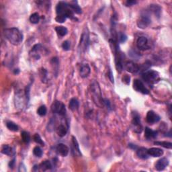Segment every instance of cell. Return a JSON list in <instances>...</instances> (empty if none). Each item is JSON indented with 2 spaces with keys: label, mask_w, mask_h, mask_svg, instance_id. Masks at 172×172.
Masks as SVG:
<instances>
[{
  "label": "cell",
  "mask_w": 172,
  "mask_h": 172,
  "mask_svg": "<svg viewBox=\"0 0 172 172\" xmlns=\"http://www.w3.org/2000/svg\"><path fill=\"white\" fill-rule=\"evenodd\" d=\"M158 132L156 131H153L152 129L149 128V127H146L145 131H144V137L146 139L150 141L152 139H155L157 136Z\"/></svg>",
  "instance_id": "cell-17"
},
{
  "label": "cell",
  "mask_w": 172,
  "mask_h": 172,
  "mask_svg": "<svg viewBox=\"0 0 172 172\" xmlns=\"http://www.w3.org/2000/svg\"><path fill=\"white\" fill-rule=\"evenodd\" d=\"M21 137L25 143L28 144L30 141V135L26 131H22L21 133Z\"/></svg>",
  "instance_id": "cell-32"
},
{
  "label": "cell",
  "mask_w": 172,
  "mask_h": 172,
  "mask_svg": "<svg viewBox=\"0 0 172 172\" xmlns=\"http://www.w3.org/2000/svg\"><path fill=\"white\" fill-rule=\"evenodd\" d=\"M15 160H16V159H12V160L10 161V162H9V167L10 168H12V169H13L14 167V165H15Z\"/></svg>",
  "instance_id": "cell-47"
},
{
  "label": "cell",
  "mask_w": 172,
  "mask_h": 172,
  "mask_svg": "<svg viewBox=\"0 0 172 172\" xmlns=\"http://www.w3.org/2000/svg\"><path fill=\"white\" fill-rule=\"evenodd\" d=\"M56 151L59 155H61L62 157H66L67 156V155L69 154V149L68 147L65 145V144L60 143L57 146Z\"/></svg>",
  "instance_id": "cell-15"
},
{
  "label": "cell",
  "mask_w": 172,
  "mask_h": 172,
  "mask_svg": "<svg viewBox=\"0 0 172 172\" xmlns=\"http://www.w3.org/2000/svg\"><path fill=\"white\" fill-rule=\"evenodd\" d=\"M6 126L7 128L9 129V131H14V132H16L18 131V126L16 124H15L13 122H11V121H8L6 123Z\"/></svg>",
  "instance_id": "cell-30"
},
{
  "label": "cell",
  "mask_w": 172,
  "mask_h": 172,
  "mask_svg": "<svg viewBox=\"0 0 172 172\" xmlns=\"http://www.w3.org/2000/svg\"><path fill=\"white\" fill-rule=\"evenodd\" d=\"M136 155L140 159H147L149 158V154L147 153V149L144 147L137 148Z\"/></svg>",
  "instance_id": "cell-20"
},
{
  "label": "cell",
  "mask_w": 172,
  "mask_h": 172,
  "mask_svg": "<svg viewBox=\"0 0 172 172\" xmlns=\"http://www.w3.org/2000/svg\"><path fill=\"white\" fill-rule=\"evenodd\" d=\"M89 43V32L88 30V29L86 28L81 34L80 41H79V44L78 46L79 53H83V52L86 51L87 49L88 48Z\"/></svg>",
  "instance_id": "cell-6"
},
{
  "label": "cell",
  "mask_w": 172,
  "mask_h": 172,
  "mask_svg": "<svg viewBox=\"0 0 172 172\" xmlns=\"http://www.w3.org/2000/svg\"><path fill=\"white\" fill-rule=\"evenodd\" d=\"M67 128L66 126L63 125V124H59V125L56 128V132L57 134H58V136L60 137H63L67 134Z\"/></svg>",
  "instance_id": "cell-22"
},
{
  "label": "cell",
  "mask_w": 172,
  "mask_h": 172,
  "mask_svg": "<svg viewBox=\"0 0 172 172\" xmlns=\"http://www.w3.org/2000/svg\"><path fill=\"white\" fill-rule=\"evenodd\" d=\"M41 78L42 83H46L48 81V72L45 69L42 68L41 70Z\"/></svg>",
  "instance_id": "cell-31"
},
{
  "label": "cell",
  "mask_w": 172,
  "mask_h": 172,
  "mask_svg": "<svg viewBox=\"0 0 172 172\" xmlns=\"http://www.w3.org/2000/svg\"><path fill=\"white\" fill-rule=\"evenodd\" d=\"M52 168H53L52 163H51V161L49 160L44 161L39 165V169H41V171H43L50 170V169H52Z\"/></svg>",
  "instance_id": "cell-23"
},
{
  "label": "cell",
  "mask_w": 172,
  "mask_h": 172,
  "mask_svg": "<svg viewBox=\"0 0 172 172\" xmlns=\"http://www.w3.org/2000/svg\"><path fill=\"white\" fill-rule=\"evenodd\" d=\"M19 69H15V71H14V73H16V74H18L19 73Z\"/></svg>",
  "instance_id": "cell-50"
},
{
  "label": "cell",
  "mask_w": 172,
  "mask_h": 172,
  "mask_svg": "<svg viewBox=\"0 0 172 172\" xmlns=\"http://www.w3.org/2000/svg\"><path fill=\"white\" fill-rule=\"evenodd\" d=\"M41 49H42L41 44H38L34 45L30 52V54H32V57H34V58L36 60H38L40 59V57H41V55H40L39 54V51H41Z\"/></svg>",
  "instance_id": "cell-21"
},
{
  "label": "cell",
  "mask_w": 172,
  "mask_h": 172,
  "mask_svg": "<svg viewBox=\"0 0 172 172\" xmlns=\"http://www.w3.org/2000/svg\"><path fill=\"white\" fill-rule=\"evenodd\" d=\"M4 36L12 44L18 46L23 41L24 36L22 32L16 28H7L4 30Z\"/></svg>",
  "instance_id": "cell-1"
},
{
  "label": "cell",
  "mask_w": 172,
  "mask_h": 172,
  "mask_svg": "<svg viewBox=\"0 0 172 172\" xmlns=\"http://www.w3.org/2000/svg\"><path fill=\"white\" fill-rule=\"evenodd\" d=\"M149 9L150 10L154 13V14L157 17V18H159L161 15V8L159 7L158 5H150V7H149Z\"/></svg>",
  "instance_id": "cell-27"
},
{
  "label": "cell",
  "mask_w": 172,
  "mask_h": 172,
  "mask_svg": "<svg viewBox=\"0 0 172 172\" xmlns=\"http://www.w3.org/2000/svg\"><path fill=\"white\" fill-rule=\"evenodd\" d=\"M122 81L124 83H125L126 85H129L131 81V77L128 75H124L123 77V79H122Z\"/></svg>",
  "instance_id": "cell-41"
},
{
  "label": "cell",
  "mask_w": 172,
  "mask_h": 172,
  "mask_svg": "<svg viewBox=\"0 0 172 172\" xmlns=\"http://www.w3.org/2000/svg\"><path fill=\"white\" fill-rule=\"evenodd\" d=\"M47 112V109L46 107L44 105H42L41 106H40L39 108L37 110V113L39 116H45Z\"/></svg>",
  "instance_id": "cell-35"
},
{
  "label": "cell",
  "mask_w": 172,
  "mask_h": 172,
  "mask_svg": "<svg viewBox=\"0 0 172 172\" xmlns=\"http://www.w3.org/2000/svg\"><path fill=\"white\" fill-rule=\"evenodd\" d=\"M42 153H43V152H42V150L40 147L36 146L34 148L33 154L36 157H41L42 155Z\"/></svg>",
  "instance_id": "cell-37"
},
{
  "label": "cell",
  "mask_w": 172,
  "mask_h": 172,
  "mask_svg": "<svg viewBox=\"0 0 172 172\" xmlns=\"http://www.w3.org/2000/svg\"><path fill=\"white\" fill-rule=\"evenodd\" d=\"M137 2L136 1H134V0H128V1H126L125 2V5L126 6H134V5L137 4Z\"/></svg>",
  "instance_id": "cell-43"
},
{
  "label": "cell",
  "mask_w": 172,
  "mask_h": 172,
  "mask_svg": "<svg viewBox=\"0 0 172 172\" xmlns=\"http://www.w3.org/2000/svg\"><path fill=\"white\" fill-rule=\"evenodd\" d=\"M90 92L93 101L97 106L102 108L104 106V98H102V91L98 82L94 80L90 83Z\"/></svg>",
  "instance_id": "cell-2"
},
{
  "label": "cell",
  "mask_w": 172,
  "mask_h": 172,
  "mask_svg": "<svg viewBox=\"0 0 172 172\" xmlns=\"http://www.w3.org/2000/svg\"><path fill=\"white\" fill-rule=\"evenodd\" d=\"M126 70L131 73H136L139 71V66L133 61H126L124 65Z\"/></svg>",
  "instance_id": "cell-13"
},
{
  "label": "cell",
  "mask_w": 172,
  "mask_h": 172,
  "mask_svg": "<svg viewBox=\"0 0 172 172\" xmlns=\"http://www.w3.org/2000/svg\"><path fill=\"white\" fill-rule=\"evenodd\" d=\"M70 42H69L68 41H65L63 42L62 44V48L63 49L64 51H69L70 49Z\"/></svg>",
  "instance_id": "cell-39"
},
{
  "label": "cell",
  "mask_w": 172,
  "mask_h": 172,
  "mask_svg": "<svg viewBox=\"0 0 172 172\" xmlns=\"http://www.w3.org/2000/svg\"><path fill=\"white\" fill-rule=\"evenodd\" d=\"M108 77H109L110 80V81L112 82V83H114V81L113 73H112V72L111 69H110V70H109V72H108Z\"/></svg>",
  "instance_id": "cell-45"
},
{
  "label": "cell",
  "mask_w": 172,
  "mask_h": 172,
  "mask_svg": "<svg viewBox=\"0 0 172 172\" xmlns=\"http://www.w3.org/2000/svg\"><path fill=\"white\" fill-rule=\"evenodd\" d=\"M51 111L53 113L64 116L66 114V108L63 103L60 101H54L51 106Z\"/></svg>",
  "instance_id": "cell-7"
},
{
  "label": "cell",
  "mask_w": 172,
  "mask_h": 172,
  "mask_svg": "<svg viewBox=\"0 0 172 172\" xmlns=\"http://www.w3.org/2000/svg\"><path fill=\"white\" fill-rule=\"evenodd\" d=\"M118 40L119 42L121 43H124L127 41V36L124 33H120L118 35Z\"/></svg>",
  "instance_id": "cell-38"
},
{
  "label": "cell",
  "mask_w": 172,
  "mask_h": 172,
  "mask_svg": "<svg viewBox=\"0 0 172 172\" xmlns=\"http://www.w3.org/2000/svg\"><path fill=\"white\" fill-rule=\"evenodd\" d=\"M67 19V18L66 16H57L56 18H55V20L57 21V22H59V23H63L66 21V20Z\"/></svg>",
  "instance_id": "cell-40"
},
{
  "label": "cell",
  "mask_w": 172,
  "mask_h": 172,
  "mask_svg": "<svg viewBox=\"0 0 172 172\" xmlns=\"http://www.w3.org/2000/svg\"><path fill=\"white\" fill-rule=\"evenodd\" d=\"M69 6L70 7V8L72 9L74 13L77 14H81V8L77 4V1H71L69 4Z\"/></svg>",
  "instance_id": "cell-24"
},
{
  "label": "cell",
  "mask_w": 172,
  "mask_h": 172,
  "mask_svg": "<svg viewBox=\"0 0 172 172\" xmlns=\"http://www.w3.org/2000/svg\"><path fill=\"white\" fill-rule=\"evenodd\" d=\"M71 150L72 153L74 155L77 157H81V153L79 149V145L78 142H77V139L74 136H72V141H71Z\"/></svg>",
  "instance_id": "cell-14"
},
{
  "label": "cell",
  "mask_w": 172,
  "mask_h": 172,
  "mask_svg": "<svg viewBox=\"0 0 172 172\" xmlns=\"http://www.w3.org/2000/svg\"><path fill=\"white\" fill-rule=\"evenodd\" d=\"M133 88L136 91L140 92L143 94H149V91L147 88L144 86V83L139 79H134L133 81Z\"/></svg>",
  "instance_id": "cell-10"
},
{
  "label": "cell",
  "mask_w": 172,
  "mask_h": 172,
  "mask_svg": "<svg viewBox=\"0 0 172 172\" xmlns=\"http://www.w3.org/2000/svg\"><path fill=\"white\" fill-rule=\"evenodd\" d=\"M57 16H64L67 18H73L74 12L72 11L69 4L65 1H59L56 7Z\"/></svg>",
  "instance_id": "cell-4"
},
{
  "label": "cell",
  "mask_w": 172,
  "mask_h": 172,
  "mask_svg": "<svg viewBox=\"0 0 172 172\" xmlns=\"http://www.w3.org/2000/svg\"><path fill=\"white\" fill-rule=\"evenodd\" d=\"M56 126V120L55 118H52L48 123V126H47V130L49 132H52L54 130Z\"/></svg>",
  "instance_id": "cell-34"
},
{
  "label": "cell",
  "mask_w": 172,
  "mask_h": 172,
  "mask_svg": "<svg viewBox=\"0 0 172 172\" xmlns=\"http://www.w3.org/2000/svg\"><path fill=\"white\" fill-rule=\"evenodd\" d=\"M132 115H133L132 124L133 126L134 131L136 133H141L143 131V126H142L141 122V116L136 112H133Z\"/></svg>",
  "instance_id": "cell-8"
},
{
  "label": "cell",
  "mask_w": 172,
  "mask_h": 172,
  "mask_svg": "<svg viewBox=\"0 0 172 172\" xmlns=\"http://www.w3.org/2000/svg\"><path fill=\"white\" fill-rule=\"evenodd\" d=\"M110 44V46L112 48V50L114 52V57H115V63H116V67L117 71H118L119 73L123 71V53L120 50V47L117 42L116 41H114L113 39H110L109 41Z\"/></svg>",
  "instance_id": "cell-3"
},
{
  "label": "cell",
  "mask_w": 172,
  "mask_h": 172,
  "mask_svg": "<svg viewBox=\"0 0 172 172\" xmlns=\"http://www.w3.org/2000/svg\"><path fill=\"white\" fill-rule=\"evenodd\" d=\"M147 153L149 156H152L153 157H161L163 155V151L161 149L153 147L147 149Z\"/></svg>",
  "instance_id": "cell-18"
},
{
  "label": "cell",
  "mask_w": 172,
  "mask_h": 172,
  "mask_svg": "<svg viewBox=\"0 0 172 172\" xmlns=\"http://www.w3.org/2000/svg\"><path fill=\"white\" fill-rule=\"evenodd\" d=\"M130 55H131V57H132V58L136 59V60H138L137 59H139V57H140V55H139V54L135 51H130Z\"/></svg>",
  "instance_id": "cell-42"
},
{
  "label": "cell",
  "mask_w": 172,
  "mask_h": 172,
  "mask_svg": "<svg viewBox=\"0 0 172 172\" xmlns=\"http://www.w3.org/2000/svg\"><path fill=\"white\" fill-rule=\"evenodd\" d=\"M1 153L4 155H6L10 156L13 154V149L8 144H5L2 147Z\"/></svg>",
  "instance_id": "cell-28"
},
{
  "label": "cell",
  "mask_w": 172,
  "mask_h": 172,
  "mask_svg": "<svg viewBox=\"0 0 172 172\" xmlns=\"http://www.w3.org/2000/svg\"><path fill=\"white\" fill-rule=\"evenodd\" d=\"M40 16L38 13H34L32 14L30 17V21L31 23L36 24H38L40 21Z\"/></svg>",
  "instance_id": "cell-33"
},
{
  "label": "cell",
  "mask_w": 172,
  "mask_h": 172,
  "mask_svg": "<svg viewBox=\"0 0 172 172\" xmlns=\"http://www.w3.org/2000/svg\"><path fill=\"white\" fill-rule=\"evenodd\" d=\"M151 22V19L146 14H142L140 18L137 20V26L139 28L144 29L149 26Z\"/></svg>",
  "instance_id": "cell-9"
},
{
  "label": "cell",
  "mask_w": 172,
  "mask_h": 172,
  "mask_svg": "<svg viewBox=\"0 0 172 172\" xmlns=\"http://www.w3.org/2000/svg\"><path fill=\"white\" fill-rule=\"evenodd\" d=\"M33 139L35 143H36L37 144H40V145L41 146H44V143L43 140H42V138L41 137V136L39 135L38 134H35L33 136Z\"/></svg>",
  "instance_id": "cell-36"
},
{
  "label": "cell",
  "mask_w": 172,
  "mask_h": 172,
  "mask_svg": "<svg viewBox=\"0 0 172 172\" xmlns=\"http://www.w3.org/2000/svg\"><path fill=\"white\" fill-rule=\"evenodd\" d=\"M137 48L141 51H145L150 49V44L149 43V41L145 36H140L136 41Z\"/></svg>",
  "instance_id": "cell-11"
},
{
  "label": "cell",
  "mask_w": 172,
  "mask_h": 172,
  "mask_svg": "<svg viewBox=\"0 0 172 172\" xmlns=\"http://www.w3.org/2000/svg\"><path fill=\"white\" fill-rule=\"evenodd\" d=\"M169 165V160L167 158H161L157 161L155 168L157 171H163Z\"/></svg>",
  "instance_id": "cell-16"
},
{
  "label": "cell",
  "mask_w": 172,
  "mask_h": 172,
  "mask_svg": "<svg viewBox=\"0 0 172 172\" xmlns=\"http://www.w3.org/2000/svg\"><path fill=\"white\" fill-rule=\"evenodd\" d=\"M79 103L76 98H72L69 101V108L72 111H76L79 109Z\"/></svg>",
  "instance_id": "cell-26"
},
{
  "label": "cell",
  "mask_w": 172,
  "mask_h": 172,
  "mask_svg": "<svg viewBox=\"0 0 172 172\" xmlns=\"http://www.w3.org/2000/svg\"><path fill=\"white\" fill-rule=\"evenodd\" d=\"M160 119L161 117L153 110L149 111L147 114L146 120L147 122L149 124H154L158 123V122L160 120Z\"/></svg>",
  "instance_id": "cell-12"
},
{
  "label": "cell",
  "mask_w": 172,
  "mask_h": 172,
  "mask_svg": "<svg viewBox=\"0 0 172 172\" xmlns=\"http://www.w3.org/2000/svg\"><path fill=\"white\" fill-rule=\"evenodd\" d=\"M128 145H129V146H128L129 147H130V148L132 149H133V150H136V149H137V147H136V145H135V144H129Z\"/></svg>",
  "instance_id": "cell-48"
},
{
  "label": "cell",
  "mask_w": 172,
  "mask_h": 172,
  "mask_svg": "<svg viewBox=\"0 0 172 172\" xmlns=\"http://www.w3.org/2000/svg\"><path fill=\"white\" fill-rule=\"evenodd\" d=\"M104 106H106L108 109H110L111 108V106H110V102L108 100V99H104Z\"/></svg>",
  "instance_id": "cell-44"
},
{
  "label": "cell",
  "mask_w": 172,
  "mask_h": 172,
  "mask_svg": "<svg viewBox=\"0 0 172 172\" xmlns=\"http://www.w3.org/2000/svg\"><path fill=\"white\" fill-rule=\"evenodd\" d=\"M90 72H91L90 67H89V65L88 64H85L81 67L80 71H79V75H80V76L82 78H86V77H88L89 76V75L90 74Z\"/></svg>",
  "instance_id": "cell-19"
},
{
  "label": "cell",
  "mask_w": 172,
  "mask_h": 172,
  "mask_svg": "<svg viewBox=\"0 0 172 172\" xmlns=\"http://www.w3.org/2000/svg\"><path fill=\"white\" fill-rule=\"evenodd\" d=\"M156 145H159L163 147H165L166 149H171L172 148V143L170 142H167V141H155L154 143Z\"/></svg>",
  "instance_id": "cell-29"
},
{
  "label": "cell",
  "mask_w": 172,
  "mask_h": 172,
  "mask_svg": "<svg viewBox=\"0 0 172 172\" xmlns=\"http://www.w3.org/2000/svg\"><path fill=\"white\" fill-rule=\"evenodd\" d=\"M38 169H39V165H35L34 166L33 169H32V170L34 171H38Z\"/></svg>",
  "instance_id": "cell-49"
},
{
  "label": "cell",
  "mask_w": 172,
  "mask_h": 172,
  "mask_svg": "<svg viewBox=\"0 0 172 172\" xmlns=\"http://www.w3.org/2000/svg\"><path fill=\"white\" fill-rule=\"evenodd\" d=\"M55 31L57 32V35L59 37H63L65 36H66L67 33H68V30H67V28L62 26H57L55 28Z\"/></svg>",
  "instance_id": "cell-25"
},
{
  "label": "cell",
  "mask_w": 172,
  "mask_h": 172,
  "mask_svg": "<svg viewBox=\"0 0 172 172\" xmlns=\"http://www.w3.org/2000/svg\"><path fill=\"white\" fill-rule=\"evenodd\" d=\"M141 77L147 83L153 85L159 80V74L158 72L153 70H147L141 73Z\"/></svg>",
  "instance_id": "cell-5"
},
{
  "label": "cell",
  "mask_w": 172,
  "mask_h": 172,
  "mask_svg": "<svg viewBox=\"0 0 172 172\" xmlns=\"http://www.w3.org/2000/svg\"><path fill=\"white\" fill-rule=\"evenodd\" d=\"M18 171H26V166L24 165V163H20L19 166V169Z\"/></svg>",
  "instance_id": "cell-46"
}]
</instances>
